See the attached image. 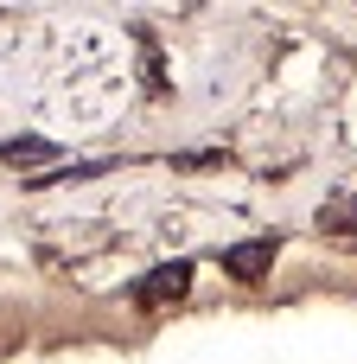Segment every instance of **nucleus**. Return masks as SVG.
Listing matches in <instances>:
<instances>
[{
  "mask_svg": "<svg viewBox=\"0 0 357 364\" xmlns=\"http://www.w3.org/2000/svg\"><path fill=\"white\" fill-rule=\"evenodd\" d=\"M185 282H192V269H185V262H172V269H153V275H147V288H141V301L153 307V301H166V294H185Z\"/></svg>",
  "mask_w": 357,
  "mask_h": 364,
  "instance_id": "nucleus-1",
  "label": "nucleus"
},
{
  "mask_svg": "<svg viewBox=\"0 0 357 364\" xmlns=\"http://www.w3.org/2000/svg\"><path fill=\"white\" fill-rule=\"evenodd\" d=\"M45 154V141H6L0 147V160H38Z\"/></svg>",
  "mask_w": 357,
  "mask_h": 364,
  "instance_id": "nucleus-3",
  "label": "nucleus"
},
{
  "mask_svg": "<svg viewBox=\"0 0 357 364\" xmlns=\"http://www.w3.org/2000/svg\"><path fill=\"white\" fill-rule=\"evenodd\" d=\"M224 262H230V269H236L243 282H256V275H262V269L275 262V243H249V250H230Z\"/></svg>",
  "mask_w": 357,
  "mask_h": 364,
  "instance_id": "nucleus-2",
  "label": "nucleus"
}]
</instances>
